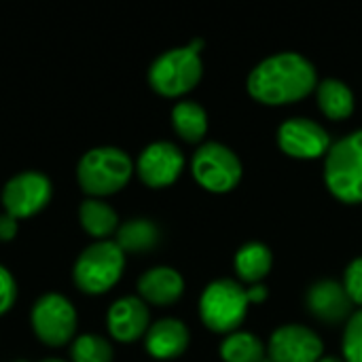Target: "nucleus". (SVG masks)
<instances>
[{"instance_id":"nucleus-1","label":"nucleus","mask_w":362,"mask_h":362,"mask_svg":"<svg viewBox=\"0 0 362 362\" xmlns=\"http://www.w3.org/2000/svg\"><path fill=\"white\" fill-rule=\"evenodd\" d=\"M318 81L316 66L310 57L297 51H278L250 70L246 89L250 98L265 106H286L316 91Z\"/></svg>"},{"instance_id":"nucleus-2","label":"nucleus","mask_w":362,"mask_h":362,"mask_svg":"<svg viewBox=\"0 0 362 362\" xmlns=\"http://www.w3.org/2000/svg\"><path fill=\"white\" fill-rule=\"evenodd\" d=\"M136 172V163L119 146H93L76 163V185L87 197L106 199L123 191Z\"/></svg>"},{"instance_id":"nucleus-3","label":"nucleus","mask_w":362,"mask_h":362,"mask_svg":"<svg viewBox=\"0 0 362 362\" xmlns=\"http://www.w3.org/2000/svg\"><path fill=\"white\" fill-rule=\"evenodd\" d=\"M125 265L127 255L115 240L91 242L74 259L72 282L83 295L100 297L110 293L121 282Z\"/></svg>"},{"instance_id":"nucleus-4","label":"nucleus","mask_w":362,"mask_h":362,"mask_svg":"<svg viewBox=\"0 0 362 362\" xmlns=\"http://www.w3.org/2000/svg\"><path fill=\"white\" fill-rule=\"evenodd\" d=\"M322 178L331 195L344 204H362V127L331 144Z\"/></svg>"},{"instance_id":"nucleus-5","label":"nucleus","mask_w":362,"mask_h":362,"mask_svg":"<svg viewBox=\"0 0 362 362\" xmlns=\"http://www.w3.org/2000/svg\"><path fill=\"white\" fill-rule=\"evenodd\" d=\"M204 76L202 53L185 47H174L157 55L146 72L148 85L163 98H182L193 91Z\"/></svg>"},{"instance_id":"nucleus-6","label":"nucleus","mask_w":362,"mask_h":362,"mask_svg":"<svg viewBox=\"0 0 362 362\" xmlns=\"http://www.w3.org/2000/svg\"><path fill=\"white\" fill-rule=\"evenodd\" d=\"M248 295L242 282L231 278L212 280L199 295V318L212 333L229 335L248 316Z\"/></svg>"},{"instance_id":"nucleus-7","label":"nucleus","mask_w":362,"mask_h":362,"mask_svg":"<svg viewBox=\"0 0 362 362\" xmlns=\"http://www.w3.org/2000/svg\"><path fill=\"white\" fill-rule=\"evenodd\" d=\"M30 329L47 348H64L72 344L78 329L74 303L62 293L40 295L30 310Z\"/></svg>"},{"instance_id":"nucleus-8","label":"nucleus","mask_w":362,"mask_h":362,"mask_svg":"<svg viewBox=\"0 0 362 362\" xmlns=\"http://www.w3.org/2000/svg\"><path fill=\"white\" fill-rule=\"evenodd\" d=\"M191 174L195 182L210 193H229L233 191L242 176L244 165L233 148L223 142H204L197 146L191 159Z\"/></svg>"},{"instance_id":"nucleus-9","label":"nucleus","mask_w":362,"mask_h":362,"mask_svg":"<svg viewBox=\"0 0 362 362\" xmlns=\"http://www.w3.org/2000/svg\"><path fill=\"white\" fill-rule=\"evenodd\" d=\"M53 199V182L47 174L38 170H23L13 174L0 193L2 212L17 221L32 218L40 214Z\"/></svg>"},{"instance_id":"nucleus-10","label":"nucleus","mask_w":362,"mask_h":362,"mask_svg":"<svg viewBox=\"0 0 362 362\" xmlns=\"http://www.w3.org/2000/svg\"><path fill=\"white\" fill-rule=\"evenodd\" d=\"M280 151L293 159H325L333 140L325 125L308 117H291L280 123L276 132Z\"/></svg>"},{"instance_id":"nucleus-11","label":"nucleus","mask_w":362,"mask_h":362,"mask_svg":"<svg viewBox=\"0 0 362 362\" xmlns=\"http://www.w3.org/2000/svg\"><path fill=\"white\" fill-rule=\"evenodd\" d=\"M187 159L180 146L170 140H155L146 144L136 159V174L148 189L172 187L185 172Z\"/></svg>"},{"instance_id":"nucleus-12","label":"nucleus","mask_w":362,"mask_h":362,"mask_svg":"<svg viewBox=\"0 0 362 362\" xmlns=\"http://www.w3.org/2000/svg\"><path fill=\"white\" fill-rule=\"evenodd\" d=\"M267 354L272 362H318L325 356V341L312 327L288 322L269 335Z\"/></svg>"},{"instance_id":"nucleus-13","label":"nucleus","mask_w":362,"mask_h":362,"mask_svg":"<svg viewBox=\"0 0 362 362\" xmlns=\"http://www.w3.org/2000/svg\"><path fill=\"white\" fill-rule=\"evenodd\" d=\"M151 325V310L138 295L119 297L106 312V329L117 344H136L144 339Z\"/></svg>"},{"instance_id":"nucleus-14","label":"nucleus","mask_w":362,"mask_h":362,"mask_svg":"<svg viewBox=\"0 0 362 362\" xmlns=\"http://www.w3.org/2000/svg\"><path fill=\"white\" fill-rule=\"evenodd\" d=\"M305 308L308 312L325 322V325H339V322H348L350 316L354 314V303L348 297L346 288L341 282L325 278L314 282L308 293H305Z\"/></svg>"},{"instance_id":"nucleus-15","label":"nucleus","mask_w":362,"mask_h":362,"mask_svg":"<svg viewBox=\"0 0 362 362\" xmlns=\"http://www.w3.org/2000/svg\"><path fill=\"white\" fill-rule=\"evenodd\" d=\"M138 297L146 305L170 308L185 295V278L178 269L170 265H155L142 272L136 282Z\"/></svg>"},{"instance_id":"nucleus-16","label":"nucleus","mask_w":362,"mask_h":362,"mask_svg":"<svg viewBox=\"0 0 362 362\" xmlns=\"http://www.w3.org/2000/svg\"><path fill=\"white\" fill-rule=\"evenodd\" d=\"M189 344L191 331L180 318H159L144 335V348L155 361H174L187 352Z\"/></svg>"},{"instance_id":"nucleus-17","label":"nucleus","mask_w":362,"mask_h":362,"mask_svg":"<svg viewBox=\"0 0 362 362\" xmlns=\"http://www.w3.org/2000/svg\"><path fill=\"white\" fill-rule=\"evenodd\" d=\"M76 218L81 229L89 238H93V242L110 240L112 235H117L121 227L119 212L106 199H95V197H87L78 204Z\"/></svg>"},{"instance_id":"nucleus-18","label":"nucleus","mask_w":362,"mask_h":362,"mask_svg":"<svg viewBox=\"0 0 362 362\" xmlns=\"http://www.w3.org/2000/svg\"><path fill=\"white\" fill-rule=\"evenodd\" d=\"M274 267V252L263 242H246L238 248L233 257V269L238 274V282L246 284H263Z\"/></svg>"},{"instance_id":"nucleus-19","label":"nucleus","mask_w":362,"mask_h":362,"mask_svg":"<svg viewBox=\"0 0 362 362\" xmlns=\"http://www.w3.org/2000/svg\"><path fill=\"white\" fill-rule=\"evenodd\" d=\"M316 102H318V108L322 110V115L331 121H344V119L352 117L354 106H356L352 87L346 81L335 78V76L318 81Z\"/></svg>"},{"instance_id":"nucleus-20","label":"nucleus","mask_w":362,"mask_h":362,"mask_svg":"<svg viewBox=\"0 0 362 362\" xmlns=\"http://www.w3.org/2000/svg\"><path fill=\"white\" fill-rule=\"evenodd\" d=\"M115 242L121 246L125 255L151 252L161 242V229L153 218H146V216L127 218L125 223H121L115 235Z\"/></svg>"},{"instance_id":"nucleus-21","label":"nucleus","mask_w":362,"mask_h":362,"mask_svg":"<svg viewBox=\"0 0 362 362\" xmlns=\"http://www.w3.org/2000/svg\"><path fill=\"white\" fill-rule=\"evenodd\" d=\"M172 129L189 144H199L208 134V110L195 100H178L170 112Z\"/></svg>"},{"instance_id":"nucleus-22","label":"nucleus","mask_w":362,"mask_h":362,"mask_svg":"<svg viewBox=\"0 0 362 362\" xmlns=\"http://www.w3.org/2000/svg\"><path fill=\"white\" fill-rule=\"evenodd\" d=\"M218 354L223 362H263L265 346L261 337L250 331H233L225 335L218 346Z\"/></svg>"},{"instance_id":"nucleus-23","label":"nucleus","mask_w":362,"mask_h":362,"mask_svg":"<svg viewBox=\"0 0 362 362\" xmlns=\"http://www.w3.org/2000/svg\"><path fill=\"white\" fill-rule=\"evenodd\" d=\"M115 348L110 339L98 333H81L70 344V362H112Z\"/></svg>"},{"instance_id":"nucleus-24","label":"nucleus","mask_w":362,"mask_h":362,"mask_svg":"<svg viewBox=\"0 0 362 362\" xmlns=\"http://www.w3.org/2000/svg\"><path fill=\"white\" fill-rule=\"evenodd\" d=\"M341 354L346 362H362V308L346 322L341 337Z\"/></svg>"},{"instance_id":"nucleus-25","label":"nucleus","mask_w":362,"mask_h":362,"mask_svg":"<svg viewBox=\"0 0 362 362\" xmlns=\"http://www.w3.org/2000/svg\"><path fill=\"white\" fill-rule=\"evenodd\" d=\"M344 288L354 305L362 308V255L352 259L344 269Z\"/></svg>"},{"instance_id":"nucleus-26","label":"nucleus","mask_w":362,"mask_h":362,"mask_svg":"<svg viewBox=\"0 0 362 362\" xmlns=\"http://www.w3.org/2000/svg\"><path fill=\"white\" fill-rule=\"evenodd\" d=\"M17 301V282L13 274L0 265V316H4Z\"/></svg>"},{"instance_id":"nucleus-27","label":"nucleus","mask_w":362,"mask_h":362,"mask_svg":"<svg viewBox=\"0 0 362 362\" xmlns=\"http://www.w3.org/2000/svg\"><path fill=\"white\" fill-rule=\"evenodd\" d=\"M19 231V221L6 212H0V242H13Z\"/></svg>"},{"instance_id":"nucleus-28","label":"nucleus","mask_w":362,"mask_h":362,"mask_svg":"<svg viewBox=\"0 0 362 362\" xmlns=\"http://www.w3.org/2000/svg\"><path fill=\"white\" fill-rule=\"evenodd\" d=\"M246 295H248V303H250V305H259V303L267 301L269 288H267L265 284H252V286L246 288Z\"/></svg>"},{"instance_id":"nucleus-29","label":"nucleus","mask_w":362,"mask_h":362,"mask_svg":"<svg viewBox=\"0 0 362 362\" xmlns=\"http://www.w3.org/2000/svg\"><path fill=\"white\" fill-rule=\"evenodd\" d=\"M318 362H346V361H344V358H339V356H331V354H329V356H322Z\"/></svg>"},{"instance_id":"nucleus-30","label":"nucleus","mask_w":362,"mask_h":362,"mask_svg":"<svg viewBox=\"0 0 362 362\" xmlns=\"http://www.w3.org/2000/svg\"><path fill=\"white\" fill-rule=\"evenodd\" d=\"M40 362H68V361H64V358H45V361H40Z\"/></svg>"}]
</instances>
